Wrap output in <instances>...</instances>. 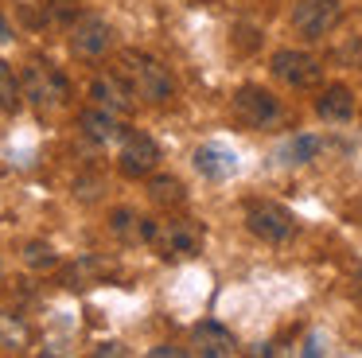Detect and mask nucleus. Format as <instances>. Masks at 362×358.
I'll return each instance as SVG.
<instances>
[{
  "instance_id": "1",
  "label": "nucleus",
  "mask_w": 362,
  "mask_h": 358,
  "mask_svg": "<svg viewBox=\"0 0 362 358\" xmlns=\"http://www.w3.org/2000/svg\"><path fill=\"white\" fill-rule=\"evenodd\" d=\"M121 78L129 82L136 101L144 105H164L168 98H175V78L172 70L164 67L160 59H152L148 51H125L121 54Z\"/></svg>"
},
{
  "instance_id": "10",
  "label": "nucleus",
  "mask_w": 362,
  "mask_h": 358,
  "mask_svg": "<svg viewBox=\"0 0 362 358\" xmlns=\"http://www.w3.org/2000/svg\"><path fill=\"white\" fill-rule=\"evenodd\" d=\"M90 101L110 109V113H117V117H129L136 109V98L121 74H94L90 78Z\"/></svg>"
},
{
  "instance_id": "9",
  "label": "nucleus",
  "mask_w": 362,
  "mask_h": 358,
  "mask_svg": "<svg viewBox=\"0 0 362 358\" xmlns=\"http://www.w3.org/2000/svg\"><path fill=\"white\" fill-rule=\"evenodd\" d=\"M269 70H273V78H276V82H284L288 90H312V86L323 78L320 62H315L308 51H296V47L273 51V59H269Z\"/></svg>"
},
{
  "instance_id": "4",
  "label": "nucleus",
  "mask_w": 362,
  "mask_h": 358,
  "mask_svg": "<svg viewBox=\"0 0 362 358\" xmlns=\"http://www.w3.org/2000/svg\"><path fill=\"white\" fill-rule=\"evenodd\" d=\"M203 226L195 218H183V214H172L164 222H156V233H152V249L168 261H187L203 249Z\"/></svg>"
},
{
  "instance_id": "17",
  "label": "nucleus",
  "mask_w": 362,
  "mask_h": 358,
  "mask_svg": "<svg viewBox=\"0 0 362 358\" xmlns=\"http://www.w3.org/2000/svg\"><path fill=\"white\" fill-rule=\"evenodd\" d=\"M320 152H323V140H320V137H292L288 144H284L281 152H276V160L288 163V168H296V163L315 160Z\"/></svg>"
},
{
  "instance_id": "6",
  "label": "nucleus",
  "mask_w": 362,
  "mask_h": 358,
  "mask_svg": "<svg viewBox=\"0 0 362 358\" xmlns=\"http://www.w3.org/2000/svg\"><path fill=\"white\" fill-rule=\"evenodd\" d=\"M292 31L308 43H320L343 20V0H292Z\"/></svg>"
},
{
  "instance_id": "5",
  "label": "nucleus",
  "mask_w": 362,
  "mask_h": 358,
  "mask_svg": "<svg viewBox=\"0 0 362 358\" xmlns=\"http://www.w3.org/2000/svg\"><path fill=\"white\" fill-rule=\"evenodd\" d=\"M234 117H238V125H245V129H253V132H269L284 121V105H281L276 93L265 90V86H238Z\"/></svg>"
},
{
  "instance_id": "8",
  "label": "nucleus",
  "mask_w": 362,
  "mask_h": 358,
  "mask_svg": "<svg viewBox=\"0 0 362 358\" xmlns=\"http://www.w3.org/2000/svg\"><path fill=\"white\" fill-rule=\"evenodd\" d=\"M160 144L144 129H125L117 140V171L129 179H144L160 168Z\"/></svg>"
},
{
  "instance_id": "19",
  "label": "nucleus",
  "mask_w": 362,
  "mask_h": 358,
  "mask_svg": "<svg viewBox=\"0 0 362 358\" xmlns=\"http://www.w3.org/2000/svg\"><path fill=\"white\" fill-rule=\"evenodd\" d=\"M24 265L28 269H35V272H51L59 265V253H55V246H51V241H28L24 246Z\"/></svg>"
},
{
  "instance_id": "11",
  "label": "nucleus",
  "mask_w": 362,
  "mask_h": 358,
  "mask_svg": "<svg viewBox=\"0 0 362 358\" xmlns=\"http://www.w3.org/2000/svg\"><path fill=\"white\" fill-rule=\"evenodd\" d=\"M191 350L206 354V358H230V354H238V339L230 327L214 323V319H203V323L191 327Z\"/></svg>"
},
{
  "instance_id": "3",
  "label": "nucleus",
  "mask_w": 362,
  "mask_h": 358,
  "mask_svg": "<svg viewBox=\"0 0 362 358\" xmlns=\"http://www.w3.org/2000/svg\"><path fill=\"white\" fill-rule=\"evenodd\" d=\"M245 230L269 246H284L296 238V214L284 202L273 199H250L245 202Z\"/></svg>"
},
{
  "instance_id": "23",
  "label": "nucleus",
  "mask_w": 362,
  "mask_h": 358,
  "mask_svg": "<svg viewBox=\"0 0 362 358\" xmlns=\"http://www.w3.org/2000/svg\"><path fill=\"white\" fill-rule=\"evenodd\" d=\"M0 272H4V265H0Z\"/></svg>"
},
{
  "instance_id": "20",
  "label": "nucleus",
  "mask_w": 362,
  "mask_h": 358,
  "mask_svg": "<svg viewBox=\"0 0 362 358\" xmlns=\"http://www.w3.org/2000/svg\"><path fill=\"white\" fill-rule=\"evenodd\" d=\"M148 354H152V358H172V354L180 358V354H187V350H180V347H168V342H164V347H152Z\"/></svg>"
},
{
  "instance_id": "22",
  "label": "nucleus",
  "mask_w": 362,
  "mask_h": 358,
  "mask_svg": "<svg viewBox=\"0 0 362 358\" xmlns=\"http://www.w3.org/2000/svg\"><path fill=\"white\" fill-rule=\"evenodd\" d=\"M0 39H8V20L0 16Z\"/></svg>"
},
{
  "instance_id": "7",
  "label": "nucleus",
  "mask_w": 362,
  "mask_h": 358,
  "mask_svg": "<svg viewBox=\"0 0 362 358\" xmlns=\"http://www.w3.org/2000/svg\"><path fill=\"white\" fill-rule=\"evenodd\" d=\"M66 43H71V54L74 59H102V54H110L113 47V23L105 20V16L98 12H82L71 20V35H66Z\"/></svg>"
},
{
  "instance_id": "16",
  "label": "nucleus",
  "mask_w": 362,
  "mask_h": 358,
  "mask_svg": "<svg viewBox=\"0 0 362 358\" xmlns=\"http://www.w3.org/2000/svg\"><path fill=\"white\" fill-rule=\"evenodd\" d=\"M148 199L156 202V207H183V202H187V187L180 183V179L175 175H156L148 183Z\"/></svg>"
},
{
  "instance_id": "18",
  "label": "nucleus",
  "mask_w": 362,
  "mask_h": 358,
  "mask_svg": "<svg viewBox=\"0 0 362 358\" xmlns=\"http://www.w3.org/2000/svg\"><path fill=\"white\" fill-rule=\"evenodd\" d=\"M20 105H24V82L8 62H0V113H16Z\"/></svg>"
},
{
  "instance_id": "13",
  "label": "nucleus",
  "mask_w": 362,
  "mask_h": 358,
  "mask_svg": "<svg viewBox=\"0 0 362 358\" xmlns=\"http://www.w3.org/2000/svg\"><path fill=\"white\" fill-rule=\"evenodd\" d=\"M191 163H195V171L203 179H211V183H226V179H234L238 168H242L238 156L222 144H199L195 156H191Z\"/></svg>"
},
{
  "instance_id": "12",
  "label": "nucleus",
  "mask_w": 362,
  "mask_h": 358,
  "mask_svg": "<svg viewBox=\"0 0 362 358\" xmlns=\"http://www.w3.org/2000/svg\"><path fill=\"white\" fill-rule=\"evenodd\" d=\"M78 132L90 144H117L121 132H125V117L110 113V109H102V105H90L78 113Z\"/></svg>"
},
{
  "instance_id": "2",
  "label": "nucleus",
  "mask_w": 362,
  "mask_h": 358,
  "mask_svg": "<svg viewBox=\"0 0 362 358\" xmlns=\"http://www.w3.org/2000/svg\"><path fill=\"white\" fill-rule=\"evenodd\" d=\"M20 82H24V101H32L35 109H63L66 98H71V82H66V74L55 67V62L47 59H32L24 67V74H20Z\"/></svg>"
},
{
  "instance_id": "15",
  "label": "nucleus",
  "mask_w": 362,
  "mask_h": 358,
  "mask_svg": "<svg viewBox=\"0 0 362 358\" xmlns=\"http://www.w3.org/2000/svg\"><path fill=\"white\" fill-rule=\"evenodd\" d=\"M110 230L117 233L121 241H148L152 246V233H156V218H144L129 207L110 210Z\"/></svg>"
},
{
  "instance_id": "14",
  "label": "nucleus",
  "mask_w": 362,
  "mask_h": 358,
  "mask_svg": "<svg viewBox=\"0 0 362 358\" xmlns=\"http://www.w3.org/2000/svg\"><path fill=\"white\" fill-rule=\"evenodd\" d=\"M315 113H320V121H327V125H343V121H351L354 117V93L346 90L343 82H335V86H327V90L315 98Z\"/></svg>"
},
{
  "instance_id": "21",
  "label": "nucleus",
  "mask_w": 362,
  "mask_h": 358,
  "mask_svg": "<svg viewBox=\"0 0 362 358\" xmlns=\"http://www.w3.org/2000/svg\"><path fill=\"white\" fill-rule=\"evenodd\" d=\"M98 354H125V350H121L117 342H102V347H98Z\"/></svg>"
}]
</instances>
